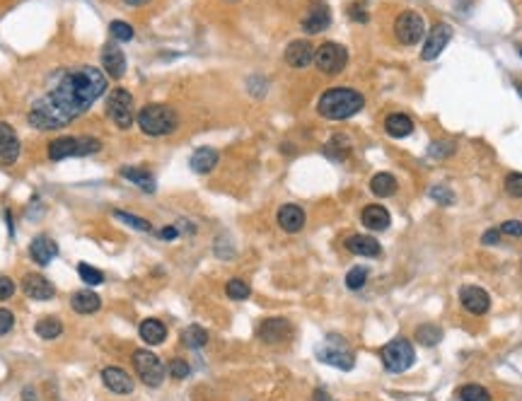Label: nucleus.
<instances>
[{"instance_id":"f257e3e1","label":"nucleus","mask_w":522,"mask_h":401,"mask_svg":"<svg viewBox=\"0 0 522 401\" xmlns=\"http://www.w3.org/2000/svg\"><path fill=\"white\" fill-rule=\"evenodd\" d=\"M107 78L95 66H78L58 80L53 90H48L41 99H36L29 109V124L39 131L68 126L73 119L90 109L104 94Z\"/></svg>"},{"instance_id":"f03ea898","label":"nucleus","mask_w":522,"mask_h":401,"mask_svg":"<svg viewBox=\"0 0 522 401\" xmlns=\"http://www.w3.org/2000/svg\"><path fill=\"white\" fill-rule=\"evenodd\" d=\"M365 106V97L358 90L351 87H331L317 101V111H320L324 119L341 121L356 116L360 109Z\"/></svg>"},{"instance_id":"7ed1b4c3","label":"nucleus","mask_w":522,"mask_h":401,"mask_svg":"<svg viewBox=\"0 0 522 401\" xmlns=\"http://www.w3.org/2000/svg\"><path fill=\"white\" fill-rule=\"evenodd\" d=\"M138 126L145 136H170L179 126V116L172 106L167 104H148L138 111Z\"/></svg>"},{"instance_id":"20e7f679","label":"nucleus","mask_w":522,"mask_h":401,"mask_svg":"<svg viewBox=\"0 0 522 401\" xmlns=\"http://www.w3.org/2000/svg\"><path fill=\"white\" fill-rule=\"evenodd\" d=\"M102 148V143L97 138H78V136H66L56 138V141L48 143V160L53 162H61L66 157H85V155H92Z\"/></svg>"},{"instance_id":"39448f33","label":"nucleus","mask_w":522,"mask_h":401,"mask_svg":"<svg viewBox=\"0 0 522 401\" xmlns=\"http://www.w3.org/2000/svg\"><path fill=\"white\" fill-rule=\"evenodd\" d=\"M382 363L390 372H404L416 363L413 346L406 339H394L382 349Z\"/></svg>"},{"instance_id":"423d86ee","label":"nucleus","mask_w":522,"mask_h":401,"mask_svg":"<svg viewBox=\"0 0 522 401\" xmlns=\"http://www.w3.org/2000/svg\"><path fill=\"white\" fill-rule=\"evenodd\" d=\"M107 114L111 116L116 128H121V131L131 128L133 121H136V109H133L131 92H126V90H121V87L114 90V92L109 94V99H107Z\"/></svg>"},{"instance_id":"0eeeda50","label":"nucleus","mask_w":522,"mask_h":401,"mask_svg":"<svg viewBox=\"0 0 522 401\" xmlns=\"http://www.w3.org/2000/svg\"><path fill=\"white\" fill-rule=\"evenodd\" d=\"M348 63V51L346 46L334 44V41H327L320 49L315 51V66L320 68L324 76H338V73L346 68Z\"/></svg>"},{"instance_id":"6e6552de","label":"nucleus","mask_w":522,"mask_h":401,"mask_svg":"<svg viewBox=\"0 0 522 401\" xmlns=\"http://www.w3.org/2000/svg\"><path fill=\"white\" fill-rule=\"evenodd\" d=\"M423 34H426V22L413 10H404L399 17L394 20V36L399 39V44L413 46L423 39Z\"/></svg>"},{"instance_id":"1a4fd4ad","label":"nucleus","mask_w":522,"mask_h":401,"mask_svg":"<svg viewBox=\"0 0 522 401\" xmlns=\"http://www.w3.org/2000/svg\"><path fill=\"white\" fill-rule=\"evenodd\" d=\"M133 367H136V372L141 375L143 384H148V387H160V384L165 382V375H167L165 365L155 353L136 351L133 353Z\"/></svg>"},{"instance_id":"9d476101","label":"nucleus","mask_w":522,"mask_h":401,"mask_svg":"<svg viewBox=\"0 0 522 401\" xmlns=\"http://www.w3.org/2000/svg\"><path fill=\"white\" fill-rule=\"evenodd\" d=\"M452 39V27L450 24H435L430 27L426 41H423V49H421V58L423 61H433V58H438L440 53L445 51V46H448V41Z\"/></svg>"},{"instance_id":"9b49d317","label":"nucleus","mask_w":522,"mask_h":401,"mask_svg":"<svg viewBox=\"0 0 522 401\" xmlns=\"http://www.w3.org/2000/svg\"><path fill=\"white\" fill-rule=\"evenodd\" d=\"M317 358H320L322 363H327V365L338 367V370H351V367L356 365L353 353L341 344H331V339H329V344L317 351Z\"/></svg>"},{"instance_id":"f8f14e48","label":"nucleus","mask_w":522,"mask_h":401,"mask_svg":"<svg viewBox=\"0 0 522 401\" xmlns=\"http://www.w3.org/2000/svg\"><path fill=\"white\" fill-rule=\"evenodd\" d=\"M20 157V138L15 128L0 121V164H15Z\"/></svg>"},{"instance_id":"ddd939ff","label":"nucleus","mask_w":522,"mask_h":401,"mask_svg":"<svg viewBox=\"0 0 522 401\" xmlns=\"http://www.w3.org/2000/svg\"><path fill=\"white\" fill-rule=\"evenodd\" d=\"M460 300H462V304H465L467 312H472V314H486L488 307H491V297H488V293L479 286L462 288Z\"/></svg>"},{"instance_id":"4468645a","label":"nucleus","mask_w":522,"mask_h":401,"mask_svg":"<svg viewBox=\"0 0 522 401\" xmlns=\"http://www.w3.org/2000/svg\"><path fill=\"white\" fill-rule=\"evenodd\" d=\"M312 61H315V46L310 41L305 39L290 41L288 49H285V63L290 68H298L300 71V68H308Z\"/></svg>"},{"instance_id":"2eb2a0df","label":"nucleus","mask_w":522,"mask_h":401,"mask_svg":"<svg viewBox=\"0 0 522 401\" xmlns=\"http://www.w3.org/2000/svg\"><path fill=\"white\" fill-rule=\"evenodd\" d=\"M22 290H25L27 297H32V300H39V302H46V300H51V297L56 295V288H53V283H48L46 278L39 276V274L25 276Z\"/></svg>"},{"instance_id":"dca6fc26","label":"nucleus","mask_w":522,"mask_h":401,"mask_svg":"<svg viewBox=\"0 0 522 401\" xmlns=\"http://www.w3.org/2000/svg\"><path fill=\"white\" fill-rule=\"evenodd\" d=\"M290 322L283 317H271L266 319V322H261L259 326V339L263 341V344H281V341H285L290 336Z\"/></svg>"},{"instance_id":"f3484780","label":"nucleus","mask_w":522,"mask_h":401,"mask_svg":"<svg viewBox=\"0 0 522 401\" xmlns=\"http://www.w3.org/2000/svg\"><path fill=\"white\" fill-rule=\"evenodd\" d=\"M102 382H104L107 389H111L114 394H121V397L133 392V379L121 367H104L102 370Z\"/></svg>"},{"instance_id":"a211bd4d","label":"nucleus","mask_w":522,"mask_h":401,"mask_svg":"<svg viewBox=\"0 0 522 401\" xmlns=\"http://www.w3.org/2000/svg\"><path fill=\"white\" fill-rule=\"evenodd\" d=\"M102 66H104V73L109 78L119 80L126 73V56L116 44H107L102 49Z\"/></svg>"},{"instance_id":"6ab92c4d","label":"nucleus","mask_w":522,"mask_h":401,"mask_svg":"<svg viewBox=\"0 0 522 401\" xmlns=\"http://www.w3.org/2000/svg\"><path fill=\"white\" fill-rule=\"evenodd\" d=\"M29 254H32V259H34L39 266H48L53 259H56V254H58V244L53 242L51 237H46V234H39V237H34V239H32V244H29Z\"/></svg>"},{"instance_id":"aec40b11","label":"nucleus","mask_w":522,"mask_h":401,"mask_svg":"<svg viewBox=\"0 0 522 401\" xmlns=\"http://www.w3.org/2000/svg\"><path fill=\"white\" fill-rule=\"evenodd\" d=\"M360 220H363V225L368 227V230H373V232H382V230L390 227L392 216H390V211H387L385 206H378V203H373V206H368L363 211Z\"/></svg>"},{"instance_id":"412c9836","label":"nucleus","mask_w":522,"mask_h":401,"mask_svg":"<svg viewBox=\"0 0 522 401\" xmlns=\"http://www.w3.org/2000/svg\"><path fill=\"white\" fill-rule=\"evenodd\" d=\"M329 24H331V13L324 3L315 5L308 13V17L303 20V29L308 31V34H320V31H324Z\"/></svg>"},{"instance_id":"4be33fe9","label":"nucleus","mask_w":522,"mask_h":401,"mask_svg":"<svg viewBox=\"0 0 522 401\" xmlns=\"http://www.w3.org/2000/svg\"><path fill=\"white\" fill-rule=\"evenodd\" d=\"M276 220H278V225L285 230V232H300V230L305 227V211L300 206L288 203V206H281Z\"/></svg>"},{"instance_id":"5701e85b","label":"nucleus","mask_w":522,"mask_h":401,"mask_svg":"<svg viewBox=\"0 0 522 401\" xmlns=\"http://www.w3.org/2000/svg\"><path fill=\"white\" fill-rule=\"evenodd\" d=\"M346 249L353 251V254H358V256H378L382 251L378 239L368 237V234H353V237H348Z\"/></svg>"},{"instance_id":"b1692460","label":"nucleus","mask_w":522,"mask_h":401,"mask_svg":"<svg viewBox=\"0 0 522 401\" xmlns=\"http://www.w3.org/2000/svg\"><path fill=\"white\" fill-rule=\"evenodd\" d=\"M218 160L220 157H218V153H215L213 148H198V150L191 155L189 164H191V169L196 174H208V172H213V169H215Z\"/></svg>"},{"instance_id":"393cba45","label":"nucleus","mask_w":522,"mask_h":401,"mask_svg":"<svg viewBox=\"0 0 522 401\" xmlns=\"http://www.w3.org/2000/svg\"><path fill=\"white\" fill-rule=\"evenodd\" d=\"M71 307L78 314H92L102 307V300H99V295L92 290H78L71 297Z\"/></svg>"},{"instance_id":"a878e982","label":"nucleus","mask_w":522,"mask_h":401,"mask_svg":"<svg viewBox=\"0 0 522 401\" xmlns=\"http://www.w3.org/2000/svg\"><path fill=\"white\" fill-rule=\"evenodd\" d=\"M385 131L392 138H406L408 133H413V121L406 114H390L385 119Z\"/></svg>"},{"instance_id":"bb28decb","label":"nucleus","mask_w":522,"mask_h":401,"mask_svg":"<svg viewBox=\"0 0 522 401\" xmlns=\"http://www.w3.org/2000/svg\"><path fill=\"white\" fill-rule=\"evenodd\" d=\"M167 336V329L163 322H158V319H145L141 324V339L145 341L148 346H160L165 341Z\"/></svg>"},{"instance_id":"cd10ccee","label":"nucleus","mask_w":522,"mask_h":401,"mask_svg":"<svg viewBox=\"0 0 522 401\" xmlns=\"http://www.w3.org/2000/svg\"><path fill=\"white\" fill-rule=\"evenodd\" d=\"M121 176L123 179H128L131 184H136L138 189H143V191H155V179H153V174L150 172H145V169H138V167H123L121 169Z\"/></svg>"},{"instance_id":"c85d7f7f","label":"nucleus","mask_w":522,"mask_h":401,"mask_svg":"<svg viewBox=\"0 0 522 401\" xmlns=\"http://www.w3.org/2000/svg\"><path fill=\"white\" fill-rule=\"evenodd\" d=\"M397 179L392 176L390 172H380L373 176V181H370V189H373L375 196H380V199H387V196H392L397 191Z\"/></svg>"},{"instance_id":"c756f323","label":"nucleus","mask_w":522,"mask_h":401,"mask_svg":"<svg viewBox=\"0 0 522 401\" xmlns=\"http://www.w3.org/2000/svg\"><path fill=\"white\" fill-rule=\"evenodd\" d=\"M181 341H184V346H189V349H203V346L208 344V331L198 324H191L189 329H184Z\"/></svg>"},{"instance_id":"7c9ffc66","label":"nucleus","mask_w":522,"mask_h":401,"mask_svg":"<svg viewBox=\"0 0 522 401\" xmlns=\"http://www.w3.org/2000/svg\"><path fill=\"white\" fill-rule=\"evenodd\" d=\"M61 334H63V324L58 322L56 317H44L36 322V336H41V339L51 341V339H58Z\"/></svg>"},{"instance_id":"2f4dec72","label":"nucleus","mask_w":522,"mask_h":401,"mask_svg":"<svg viewBox=\"0 0 522 401\" xmlns=\"http://www.w3.org/2000/svg\"><path fill=\"white\" fill-rule=\"evenodd\" d=\"M413 336H416V341L421 346H438L440 339H443V331H440V326H435V324H421Z\"/></svg>"},{"instance_id":"473e14b6","label":"nucleus","mask_w":522,"mask_h":401,"mask_svg":"<svg viewBox=\"0 0 522 401\" xmlns=\"http://www.w3.org/2000/svg\"><path fill=\"white\" fill-rule=\"evenodd\" d=\"M457 394H460L462 401H491L488 389H483L481 384H467V387H462Z\"/></svg>"},{"instance_id":"72a5a7b5","label":"nucleus","mask_w":522,"mask_h":401,"mask_svg":"<svg viewBox=\"0 0 522 401\" xmlns=\"http://www.w3.org/2000/svg\"><path fill=\"white\" fill-rule=\"evenodd\" d=\"M365 281H368V269H365V266H353L346 274L348 290H360V288L365 286Z\"/></svg>"},{"instance_id":"f704fd0d","label":"nucleus","mask_w":522,"mask_h":401,"mask_svg":"<svg viewBox=\"0 0 522 401\" xmlns=\"http://www.w3.org/2000/svg\"><path fill=\"white\" fill-rule=\"evenodd\" d=\"M225 293H228V297H233V300H247L252 290L242 278H233V281L225 286Z\"/></svg>"},{"instance_id":"c9c22d12","label":"nucleus","mask_w":522,"mask_h":401,"mask_svg":"<svg viewBox=\"0 0 522 401\" xmlns=\"http://www.w3.org/2000/svg\"><path fill=\"white\" fill-rule=\"evenodd\" d=\"M109 31L116 41H131L133 34H136L133 27L128 22H123V20H114V22H109Z\"/></svg>"},{"instance_id":"e433bc0d","label":"nucleus","mask_w":522,"mask_h":401,"mask_svg":"<svg viewBox=\"0 0 522 401\" xmlns=\"http://www.w3.org/2000/svg\"><path fill=\"white\" fill-rule=\"evenodd\" d=\"M78 274L83 278L88 286H99V283H104V274H102L99 269H95V266L90 264H80L78 266Z\"/></svg>"},{"instance_id":"4c0bfd02","label":"nucleus","mask_w":522,"mask_h":401,"mask_svg":"<svg viewBox=\"0 0 522 401\" xmlns=\"http://www.w3.org/2000/svg\"><path fill=\"white\" fill-rule=\"evenodd\" d=\"M114 218H119V220L126 223V225L141 230V232H148V230H150L148 220H143V218H138V216H131V213H126V211H114Z\"/></svg>"},{"instance_id":"58836bf2","label":"nucleus","mask_w":522,"mask_h":401,"mask_svg":"<svg viewBox=\"0 0 522 401\" xmlns=\"http://www.w3.org/2000/svg\"><path fill=\"white\" fill-rule=\"evenodd\" d=\"M505 191L513 199H522V172H510L505 176Z\"/></svg>"},{"instance_id":"ea45409f","label":"nucleus","mask_w":522,"mask_h":401,"mask_svg":"<svg viewBox=\"0 0 522 401\" xmlns=\"http://www.w3.org/2000/svg\"><path fill=\"white\" fill-rule=\"evenodd\" d=\"M450 153H455V143L450 141H435L428 150L430 157H448Z\"/></svg>"},{"instance_id":"a19ab883","label":"nucleus","mask_w":522,"mask_h":401,"mask_svg":"<svg viewBox=\"0 0 522 401\" xmlns=\"http://www.w3.org/2000/svg\"><path fill=\"white\" fill-rule=\"evenodd\" d=\"M170 375L177 377V379H184V377L191 375V367L186 365L184 360H172L170 363Z\"/></svg>"},{"instance_id":"79ce46f5","label":"nucleus","mask_w":522,"mask_h":401,"mask_svg":"<svg viewBox=\"0 0 522 401\" xmlns=\"http://www.w3.org/2000/svg\"><path fill=\"white\" fill-rule=\"evenodd\" d=\"M498 230H500V234H510V237H522V223H520V220H505Z\"/></svg>"},{"instance_id":"37998d69","label":"nucleus","mask_w":522,"mask_h":401,"mask_svg":"<svg viewBox=\"0 0 522 401\" xmlns=\"http://www.w3.org/2000/svg\"><path fill=\"white\" fill-rule=\"evenodd\" d=\"M428 194H430V199H435L438 203H452V199H455V196H452V191H448L445 186H433Z\"/></svg>"},{"instance_id":"c03bdc74","label":"nucleus","mask_w":522,"mask_h":401,"mask_svg":"<svg viewBox=\"0 0 522 401\" xmlns=\"http://www.w3.org/2000/svg\"><path fill=\"white\" fill-rule=\"evenodd\" d=\"M13 293H15L13 278L0 276V300H10V297H13Z\"/></svg>"},{"instance_id":"a18cd8bd","label":"nucleus","mask_w":522,"mask_h":401,"mask_svg":"<svg viewBox=\"0 0 522 401\" xmlns=\"http://www.w3.org/2000/svg\"><path fill=\"white\" fill-rule=\"evenodd\" d=\"M13 324H15L13 312H8V309H0V336L8 334V331L13 329Z\"/></svg>"},{"instance_id":"49530a36","label":"nucleus","mask_w":522,"mask_h":401,"mask_svg":"<svg viewBox=\"0 0 522 401\" xmlns=\"http://www.w3.org/2000/svg\"><path fill=\"white\" fill-rule=\"evenodd\" d=\"M481 242L483 244H498L500 242V230H488V232H483Z\"/></svg>"},{"instance_id":"de8ad7c7","label":"nucleus","mask_w":522,"mask_h":401,"mask_svg":"<svg viewBox=\"0 0 522 401\" xmlns=\"http://www.w3.org/2000/svg\"><path fill=\"white\" fill-rule=\"evenodd\" d=\"M160 237L170 242V239H177V237H179V230H177V227H163V230H160Z\"/></svg>"},{"instance_id":"09e8293b","label":"nucleus","mask_w":522,"mask_h":401,"mask_svg":"<svg viewBox=\"0 0 522 401\" xmlns=\"http://www.w3.org/2000/svg\"><path fill=\"white\" fill-rule=\"evenodd\" d=\"M348 15H351L353 20H358V22H365V20H368V15L360 10V5H353V8L348 10Z\"/></svg>"},{"instance_id":"8fccbe9b","label":"nucleus","mask_w":522,"mask_h":401,"mask_svg":"<svg viewBox=\"0 0 522 401\" xmlns=\"http://www.w3.org/2000/svg\"><path fill=\"white\" fill-rule=\"evenodd\" d=\"M315 401H334V399L324 392V389H317V392H315Z\"/></svg>"},{"instance_id":"3c124183","label":"nucleus","mask_w":522,"mask_h":401,"mask_svg":"<svg viewBox=\"0 0 522 401\" xmlns=\"http://www.w3.org/2000/svg\"><path fill=\"white\" fill-rule=\"evenodd\" d=\"M22 394H25V397H22L25 401H36V392H34V389H29V387H27Z\"/></svg>"},{"instance_id":"603ef678","label":"nucleus","mask_w":522,"mask_h":401,"mask_svg":"<svg viewBox=\"0 0 522 401\" xmlns=\"http://www.w3.org/2000/svg\"><path fill=\"white\" fill-rule=\"evenodd\" d=\"M126 5H131V8H138V5H145V3H150V0H123Z\"/></svg>"},{"instance_id":"864d4df0","label":"nucleus","mask_w":522,"mask_h":401,"mask_svg":"<svg viewBox=\"0 0 522 401\" xmlns=\"http://www.w3.org/2000/svg\"><path fill=\"white\" fill-rule=\"evenodd\" d=\"M520 56H522V49H520Z\"/></svg>"}]
</instances>
